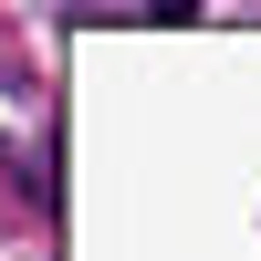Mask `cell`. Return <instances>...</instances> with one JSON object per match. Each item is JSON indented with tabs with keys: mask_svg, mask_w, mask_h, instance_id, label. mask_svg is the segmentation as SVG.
Returning a JSON list of instances; mask_svg holds the SVG:
<instances>
[]
</instances>
